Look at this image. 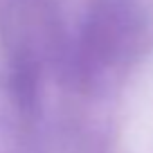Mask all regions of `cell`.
Returning a JSON list of instances; mask_svg holds the SVG:
<instances>
[{
	"mask_svg": "<svg viewBox=\"0 0 153 153\" xmlns=\"http://www.w3.org/2000/svg\"><path fill=\"white\" fill-rule=\"evenodd\" d=\"M128 27L131 20L126 16V9L115 5L97 9L83 29L79 43V70L86 74H95L108 68L124 50L126 36L131 32Z\"/></svg>",
	"mask_w": 153,
	"mask_h": 153,
	"instance_id": "obj_1",
	"label": "cell"
}]
</instances>
